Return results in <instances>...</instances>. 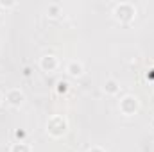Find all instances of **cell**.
<instances>
[{
    "mask_svg": "<svg viewBox=\"0 0 154 152\" xmlns=\"http://www.w3.org/2000/svg\"><path fill=\"white\" fill-rule=\"evenodd\" d=\"M70 74H72V75H79V74H81V64H75V63H74L72 66H70Z\"/></svg>",
    "mask_w": 154,
    "mask_h": 152,
    "instance_id": "1",
    "label": "cell"
}]
</instances>
